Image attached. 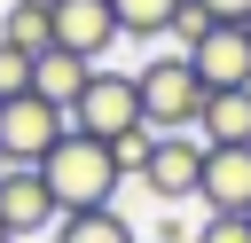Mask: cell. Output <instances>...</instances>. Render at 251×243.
<instances>
[{"instance_id":"cell-1","label":"cell","mask_w":251,"mask_h":243,"mask_svg":"<svg viewBox=\"0 0 251 243\" xmlns=\"http://www.w3.org/2000/svg\"><path fill=\"white\" fill-rule=\"evenodd\" d=\"M39 172H47V188H55V204H63V212H94V204H110V196H118L126 157H118L102 133L63 125V141L39 157Z\"/></svg>"},{"instance_id":"cell-2","label":"cell","mask_w":251,"mask_h":243,"mask_svg":"<svg viewBox=\"0 0 251 243\" xmlns=\"http://www.w3.org/2000/svg\"><path fill=\"white\" fill-rule=\"evenodd\" d=\"M133 94H141V118L157 125V133H196V110H204V78H196V63L173 47V55H149L141 71H133Z\"/></svg>"},{"instance_id":"cell-3","label":"cell","mask_w":251,"mask_h":243,"mask_svg":"<svg viewBox=\"0 0 251 243\" xmlns=\"http://www.w3.org/2000/svg\"><path fill=\"white\" fill-rule=\"evenodd\" d=\"M71 125L78 133H102V141H118V133H133L141 125V94H133V71H86V86H78V102H71Z\"/></svg>"},{"instance_id":"cell-4","label":"cell","mask_w":251,"mask_h":243,"mask_svg":"<svg viewBox=\"0 0 251 243\" xmlns=\"http://www.w3.org/2000/svg\"><path fill=\"white\" fill-rule=\"evenodd\" d=\"M63 110L55 102H39V94H8L0 102V165H39L55 141H63Z\"/></svg>"},{"instance_id":"cell-5","label":"cell","mask_w":251,"mask_h":243,"mask_svg":"<svg viewBox=\"0 0 251 243\" xmlns=\"http://www.w3.org/2000/svg\"><path fill=\"white\" fill-rule=\"evenodd\" d=\"M133 172H141V188H149L157 204H188V196H196V172H204V141H196V133H157Z\"/></svg>"},{"instance_id":"cell-6","label":"cell","mask_w":251,"mask_h":243,"mask_svg":"<svg viewBox=\"0 0 251 243\" xmlns=\"http://www.w3.org/2000/svg\"><path fill=\"white\" fill-rule=\"evenodd\" d=\"M55 219H63V204H55L47 172L39 165H0V227L24 243V235H47Z\"/></svg>"},{"instance_id":"cell-7","label":"cell","mask_w":251,"mask_h":243,"mask_svg":"<svg viewBox=\"0 0 251 243\" xmlns=\"http://www.w3.org/2000/svg\"><path fill=\"white\" fill-rule=\"evenodd\" d=\"M204 78V94H227V86H251V24H204L196 47H180Z\"/></svg>"},{"instance_id":"cell-8","label":"cell","mask_w":251,"mask_h":243,"mask_svg":"<svg viewBox=\"0 0 251 243\" xmlns=\"http://www.w3.org/2000/svg\"><path fill=\"white\" fill-rule=\"evenodd\" d=\"M196 196H204V212H251V141H220V149H204Z\"/></svg>"},{"instance_id":"cell-9","label":"cell","mask_w":251,"mask_h":243,"mask_svg":"<svg viewBox=\"0 0 251 243\" xmlns=\"http://www.w3.org/2000/svg\"><path fill=\"white\" fill-rule=\"evenodd\" d=\"M118 39H126V31H118V8H110V0H55V47L102 63Z\"/></svg>"},{"instance_id":"cell-10","label":"cell","mask_w":251,"mask_h":243,"mask_svg":"<svg viewBox=\"0 0 251 243\" xmlns=\"http://www.w3.org/2000/svg\"><path fill=\"white\" fill-rule=\"evenodd\" d=\"M86 55H71V47H47V55H31V94L39 102H55L63 118H71V102H78V86H86Z\"/></svg>"},{"instance_id":"cell-11","label":"cell","mask_w":251,"mask_h":243,"mask_svg":"<svg viewBox=\"0 0 251 243\" xmlns=\"http://www.w3.org/2000/svg\"><path fill=\"white\" fill-rule=\"evenodd\" d=\"M196 141H204V149H220V141H251V86L204 94V110H196Z\"/></svg>"},{"instance_id":"cell-12","label":"cell","mask_w":251,"mask_h":243,"mask_svg":"<svg viewBox=\"0 0 251 243\" xmlns=\"http://www.w3.org/2000/svg\"><path fill=\"white\" fill-rule=\"evenodd\" d=\"M47 235H55V243H133V227L118 219V204H94V212H63Z\"/></svg>"},{"instance_id":"cell-13","label":"cell","mask_w":251,"mask_h":243,"mask_svg":"<svg viewBox=\"0 0 251 243\" xmlns=\"http://www.w3.org/2000/svg\"><path fill=\"white\" fill-rule=\"evenodd\" d=\"M0 39H8V47H24V55H47V47H55V8L8 0V24H0Z\"/></svg>"},{"instance_id":"cell-14","label":"cell","mask_w":251,"mask_h":243,"mask_svg":"<svg viewBox=\"0 0 251 243\" xmlns=\"http://www.w3.org/2000/svg\"><path fill=\"white\" fill-rule=\"evenodd\" d=\"M110 8H118V31L126 39H165L173 16H180V0H110Z\"/></svg>"},{"instance_id":"cell-15","label":"cell","mask_w":251,"mask_h":243,"mask_svg":"<svg viewBox=\"0 0 251 243\" xmlns=\"http://www.w3.org/2000/svg\"><path fill=\"white\" fill-rule=\"evenodd\" d=\"M8 94H31V55L0 39V102H8Z\"/></svg>"},{"instance_id":"cell-16","label":"cell","mask_w":251,"mask_h":243,"mask_svg":"<svg viewBox=\"0 0 251 243\" xmlns=\"http://www.w3.org/2000/svg\"><path fill=\"white\" fill-rule=\"evenodd\" d=\"M196 243H251V219H243V212H212Z\"/></svg>"},{"instance_id":"cell-17","label":"cell","mask_w":251,"mask_h":243,"mask_svg":"<svg viewBox=\"0 0 251 243\" xmlns=\"http://www.w3.org/2000/svg\"><path fill=\"white\" fill-rule=\"evenodd\" d=\"M212 24H251V0H196Z\"/></svg>"},{"instance_id":"cell-18","label":"cell","mask_w":251,"mask_h":243,"mask_svg":"<svg viewBox=\"0 0 251 243\" xmlns=\"http://www.w3.org/2000/svg\"><path fill=\"white\" fill-rule=\"evenodd\" d=\"M31 8H55V0H31Z\"/></svg>"},{"instance_id":"cell-19","label":"cell","mask_w":251,"mask_h":243,"mask_svg":"<svg viewBox=\"0 0 251 243\" xmlns=\"http://www.w3.org/2000/svg\"><path fill=\"white\" fill-rule=\"evenodd\" d=\"M0 243H16V235H8V227H0Z\"/></svg>"},{"instance_id":"cell-20","label":"cell","mask_w":251,"mask_h":243,"mask_svg":"<svg viewBox=\"0 0 251 243\" xmlns=\"http://www.w3.org/2000/svg\"><path fill=\"white\" fill-rule=\"evenodd\" d=\"M243 219H251V212H243Z\"/></svg>"}]
</instances>
